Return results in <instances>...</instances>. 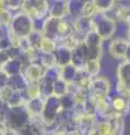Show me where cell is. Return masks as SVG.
Masks as SVG:
<instances>
[{
	"mask_svg": "<svg viewBox=\"0 0 130 135\" xmlns=\"http://www.w3.org/2000/svg\"><path fill=\"white\" fill-rule=\"evenodd\" d=\"M26 96H25L24 91H11L9 98L7 99L6 104L9 108H15V107H22L26 103Z\"/></svg>",
	"mask_w": 130,
	"mask_h": 135,
	"instance_id": "19",
	"label": "cell"
},
{
	"mask_svg": "<svg viewBox=\"0 0 130 135\" xmlns=\"http://www.w3.org/2000/svg\"><path fill=\"white\" fill-rule=\"evenodd\" d=\"M10 33L19 38H25L34 32V19L28 15L19 11L12 16L9 24Z\"/></svg>",
	"mask_w": 130,
	"mask_h": 135,
	"instance_id": "2",
	"label": "cell"
},
{
	"mask_svg": "<svg viewBox=\"0 0 130 135\" xmlns=\"http://www.w3.org/2000/svg\"><path fill=\"white\" fill-rule=\"evenodd\" d=\"M71 54H73V50L67 47L65 45L58 44L56 51L53 52L54 61H56V65L58 66H65L67 64L71 63Z\"/></svg>",
	"mask_w": 130,
	"mask_h": 135,
	"instance_id": "14",
	"label": "cell"
},
{
	"mask_svg": "<svg viewBox=\"0 0 130 135\" xmlns=\"http://www.w3.org/2000/svg\"><path fill=\"white\" fill-rule=\"evenodd\" d=\"M110 105L112 114L116 116L124 117L129 113V97H125L119 94L110 95Z\"/></svg>",
	"mask_w": 130,
	"mask_h": 135,
	"instance_id": "8",
	"label": "cell"
},
{
	"mask_svg": "<svg viewBox=\"0 0 130 135\" xmlns=\"http://www.w3.org/2000/svg\"><path fill=\"white\" fill-rule=\"evenodd\" d=\"M60 68L58 65H53L48 69H44V74H43V79L48 80L50 82H53L56 80L60 79Z\"/></svg>",
	"mask_w": 130,
	"mask_h": 135,
	"instance_id": "27",
	"label": "cell"
},
{
	"mask_svg": "<svg viewBox=\"0 0 130 135\" xmlns=\"http://www.w3.org/2000/svg\"><path fill=\"white\" fill-rule=\"evenodd\" d=\"M93 23L94 31L97 33V35L102 38L103 42L110 41L114 37L116 22L106 14H98L93 19Z\"/></svg>",
	"mask_w": 130,
	"mask_h": 135,
	"instance_id": "3",
	"label": "cell"
},
{
	"mask_svg": "<svg viewBox=\"0 0 130 135\" xmlns=\"http://www.w3.org/2000/svg\"><path fill=\"white\" fill-rule=\"evenodd\" d=\"M9 11L8 10V6H7V1L6 0H0V15L5 14V12Z\"/></svg>",
	"mask_w": 130,
	"mask_h": 135,
	"instance_id": "29",
	"label": "cell"
},
{
	"mask_svg": "<svg viewBox=\"0 0 130 135\" xmlns=\"http://www.w3.org/2000/svg\"><path fill=\"white\" fill-rule=\"evenodd\" d=\"M8 79H9V77H8L7 74L3 73L2 71H0V90L7 87V84H8Z\"/></svg>",
	"mask_w": 130,
	"mask_h": 135,
	"instance_id": "28",
	"label": "cell"
},
{
	"mask_svg": "<svg viewBox=\"0 0 130 135\" xmlns=\"http://www.w3.org/2000/svg\"><path fill=\"white\" fill-rule=\"evenodd\" d=\"M44 74V68L40 63H30L24 66L23 75L27 82H40Z\"/></svg>",
	"mask_w": 130,
	"mask_h": 135,
	"instance_id": "10",
	"label": "cell"
},
{
	"mask_svg": "<svg viewBox=\"0 0 130 135\" xmlns=\"http://www.w3.org/2000/svg\"><path fill=\"white\" fill-rule=\"evenodd\" d=\"M83 69L85 70L91 77H96V75L102 73L103 63L101 60H92V59H88V60L86 61Z\"/></svg>",
	"mask_w": 130,
	"mask_h": 135,
	"instance_id": "20",
	"label": "cell"
},
{
	"mask_svg": "<svg viewBox=\"0 0 130 135\" xmlns=\"http://www.w3.org/2000/svg\"><path fill=\"white\" fill-rule=\"evenodd\" d=\"M88 60L87 57V50L86 45L84 42H80L76 47L73 49V54H71V64H74L79 70H82L85 65L86 61Z\"/></svg>",
	"mask_w": 130,
	"mask_h": 135,
	"instance_id": "13",
	"label": "cell"
},
{
	"mask_svg": "<svg viewBox=\"0 0 130 135\" xmlns=\"http://www.w3.org/2000/svg\"><path fill=\"white\" fill-rule=\"evenodd\" d=\"M87 0H67L68 3V17L70 20L82 16V9Z\"/></svg>",
	"mask_w": 130,
	"mask_h": 135,
	"instance_id": "17",
	"label": "cell"
},
{
	"mask_svg": "<svg viewBox=\"0 0 130 135\" xmlns=\"http://www.w3.org/2000/svg\"><path fill=\"white\" fill-rule=\"evenodd\" d=\"M57 46H58L57 41L49 38V37H45V36H42L39 50L41 53H53L56 51Z\"/></svg>",
	"mask_w": 130,
	"mask_h": 135,
	"instance_id": "23",
	"label": "cell"
},
{
	"mask_svg": "<svg viewBox=\"0 0 130 135\" xmlns=\"http://www.w3.org/2000/svg\"><path fill=\"white\" fill-rule=\"evenodd\" d=\"M60 98V103L64 110H74L77 106V99L71 92H67L66 95L59 97Z\"/></svg>",
	"mask_w": 130,
	"mask_h": 135,
	"instance_id": "21",
	"label": "cell"
},
{
	"mask_svg": "<svg viewBox=\"0 0 130 135\" xmlns=\"http://www.w3.org/2000/svg\"><path fill=\"white\" fill-rule=\"evenodd\" d=\"M116 1H122V0H116Z\"/></svg>",
	"mask_w": 130,
	"mask_h": 135,
	"instance_id": "33",
	"label": "cell"
},
{
	"mask_svg": "<svg viewBox=\"0 0 130 135\" xmlns=\"http://www.w3.org/2000/svg\"><path fill=\"white\" fill-rule=\"evenodd\" d=\"M78 73H79V69L74 64H71V63L60 68V79H62L69 84L75 83Z\"/></svg>",
	"mask_w": 130,
	"mask_h": 135,
	"instance_id": "16",
	"label": "cell"
},
{
	"mask_svg": "<svg viewBox=\"0 0 130 135\" xmlns=\"http://www.w3.org/2000/svg\"><path fill=\"white\" fill-rule=\"evenodd\" d=\"M125 38L128 40V42L130 43V26H128V31H127V36H125Z\"/></svg>",
	"mask_w": 130,
	"mask_h": 135,
	"instance_id": "31",
	"label": "cell"
},
{
	"mask_svg": "<svg viewBox=\"0 0 130 135\" xmlns=\"http://www.w3.org/2000/svg\"><path fill=\"white\" fill-rule=\"evenodd\" d=\"M124 61H128L130 62V43L128 45V49H127V52H125V56H124Z\"/></svg>",
	"mask_w": 130,
	"mask_h": 135,
	"instance_id": "30",
	"label": "cell"
},
{
	"mask_svg": "<svg viewBox=\"0 0 130 135\" xmlns=\"http://www.w3.org/2000/svg\"><path fill=\"white\" fill-rule=\"evenodd\" d=\"M100 14L98 10L96 9L95 5L93 3L92 0H87L84 5L83 9H82V17H86V18H91V19H94L96 16Z\"/></svg>",
	"mask_w": 130,
	"mask_h": 135,
	"instance_id": "25",
	"label": "cell"
},
{
	"mask_svg": "<svg viewBox=\"0 0 130 135\" xmlns=\"http://www.w3.org/2000/svg\"><path fill=\"white\" fill-rule=\"evenodd\" d=\"M69 92V83H67L62 79H58L52 82V95L61 97Z\"/></svg>",
	"mask_w": 130,
	"mask_h": 135,
	"instance_id": "22",
	"label": "cell"
},
{
	"mask_svg": "<svg viewBox=\"0 0 130 135\" xmlns=\"http://www.w3.org/2000/svg\"><path fill=\"white\" fill-rule=\"evenodd\" d=\"M44 105V98L42 97H36V98L27 99L25 103L24 107L26 109L27 114L30 115V118L33 117H40L42 114V109H43Z\"/></svg>",
	"mask_w": 130,
	"mask_h": 135,
	"instance_id": "15",
	"label": "cell"
},
{
	"mask_svg": "<svg viewBox=\"0 0 130 135\" xmlns=\"http://www.w3.org/2000/svg\"><path fill=\"white\" fill-rule=\"evenodd\" d=\"M27 81L25 77L23 75V73L17 74V75H12V77H9L8 79V84L7 87L11 89L12 91H24L25 88L27 86Z\"/></svg>",
	"mask_w": 130,
	"mask_h": 135,
	"instance_id": "18",
	"label": "cell"
},
{
	"mask_svg": "<svg viewBox=\"0 0 130 135\" xmlns=\"http://www.w3.org/2000/svg\"><path fill=\"white\" fill-rule=\"evenodd\" d=\"M62 112H64V109H62L59 97L51 95L44 98V105L43 109H42L41 118L44 122V124L47 125V132L57 128V119Z\"/></svg>",
	"mask_w": 130,
	"mask_h": 135,
	"instance_id": "1",
	"label": "cell"
},
{
	"mask_svg": "<svg viewBox=\"0 0 130 135\" xmlns=\"http://www.w3.org/2000/svg\"><path fill=\"white\" fill-rule=\"evenodd\" d=\"M24 94H25V96H26L27 99L41 97L39 82H28L26 88H25V90H24Z\"/></svg>",
	"mask_w": 130,
	"mask_h": 135,
	"instance_id": "26",
	"label": "cell"
},
{
	"mask_svg": "<svg viewBox=\"0 0 130 135\" xmlns=\"http://www.w3.org/2000/svg\"><path fill=\"white\" fill-rule=\"evenodd\" d=\"M129 42L123 37H113L109 41L107 44V54L109 57L114 62H120L124 60Z\"/></svg>",
	"mask_w": 130,
	"mask_h": 135,
	"instance_id": "7",
	"label": "cell"
},
{
	"mask_svg": "<svg viewBox=\"0 0 130 135\" xmlns=\"http://www.w3.org/2000/svg\"><path fill=\"white\" fill-rule=\"evenodd\" d=\"M58 24H59V19L48 16L44 19L43 25H42V28H41L42 35L45 37H49V38H52L54 41H58V38H59Z\"/></svg>",
	"mask_w": 130,
	"mask_h": 135,
	"instance_id": "11",
	"label": "cell"
},
{
	"mask_svg": "<svg viewBox=\"0 0 130 135\" xmlns=\"http://www.w3.org/2000/svg\"><path fill=\"white\" fill-rule=\"evenodd\" d=\"M24 62L20 57H15V59H9L6 62L0 64V71H2L8 77H12V75H17L23 73L24 70Z\"/></svg>",
	"mask_w": 130,
	"mask_h": 135,
	"instance_id": "9",
	"label": "cell"
},
{
	"mask_svg": "<svg viewBox=\"0 0 130 135\" xmlns=\"http://www.w3.org/2000/svg\"><path fill=\"white\" fill-rule=\"evenodd\" d=\"M128 115L130 116V96H129V113H128Z\"/></svg>",
	"mask_w": 130,
	"mask_h": 135,
	"instance_id": "32",
	"label": "cell"
},
{
	"mask_svg": "<svg viewBox=\"0 0 130 135\" xmlns=\"http://www.w3.org/2000/svg\"><path fill=\"white\" fill-rule=\"evenodd\" d=\"M100 14H105L114 8L116 0H92Z\"/></svg>",
	"mask_w": 130,
	"mask_h": 135,
	"instance_id": "24",
	"label": "cell"
},
{
	"mask_svg": "<svg viewBox=\"0 0 130 135\" xmlns=\"http://www.w3.org/2000/svg\"><path fill=\"white\" fill-rule=\"evenodd\" d=\"M49 16L57 19L68 17V3L67 0H51L49 8Z\"/></svg>",
	"mask_w": 130,
	"mask_h": 135,
	"instance_id": "12",
	"label": "cell"
},
{
	"mask_svg": "<svg viewBox=\"0 0 130 135\" xmlns=\"http://www.w3.org/2000/svg\"><path fill=\"white\" fill-rule=\"evenodd\" d=\"M112 83L110 78L104 73H101L96 77H93L89 87V94L95 98L101 97H109L112 94Z\"/></svg>",
	"mask_w": 130,
	"mask_h": 135,
	"instance_id": "5",
	"label": "cell"
},
{
	"mask_svg": "<svg viewBox=\"0 0 130 135\" xmlns=\"http://www.w3.org/2000/svg\"><path fill=\"white\" fill-rule=\"evenodd\" d=\"M84 44L86 45L87 50V57L92 59V60H101L103 57V43L102 38L97 35L95 31H92L87 33L85 37H84Z\"/></svg>",
	"mask_w": 130,
	"mask_h": 135,
	"instance_id": "4",
	"label": "cell"
},
{
	"mask_svg": "<svg viewBox=\"0 0 130 135\" xmlns=\"http://www.w3.org/2000/svg\"><path fill=\"white\" fill-rule=\"evenodd\" d=\"M6 124L10 128H14L17 131H20L26 127L30 124V115L27 114L25 107L22 106V107L9 108Z\"/></svg>",
	"mask_w": 130,
	"mask_h": 135,
	"instance_id": "6",
	"label": "cell"
}]
</instances>
